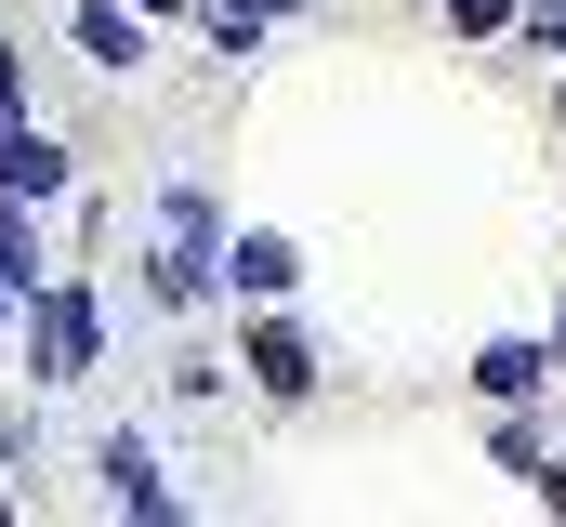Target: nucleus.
Returning a JSON list of instances; mask_svg holds the SVG:
<instances>
[{
	"label": "nucleus",
	"instance_id": "1",
	"mask_svg": "<svg viewBox=\"0 0 566 527\" xmlns=\"http://www.w3.org/2000/svg\"><path fill=\"white\" fill-rule=\"evenodd\" d=\"M211 264H224V290H238V303H277L290 277H303V251H290L277 225H238V238H224Z\"/></svg>",
	"mask_w": 566,
	"mask_h": 527
},
{
	"label": "nucleus",
	"instance_id": "2",
	"mask_svg": "<svg viewBox=\"0 0 566 527\" xmlns=\"http://www.w3.org/2000/svg\"><path fill=\"white\" fill-rule=\"evenodd\" d=\"M0 185H13V198H66V145H53V132H0Z\"/></svg>",
	"mask_w": 566,
	"mask_h": 527
},
{
	"label": "nucleus",
	"instance_id": "3",
	"mask_svg": "<svg viewBox=\"0 0 566 527\" xmlns=\"http://www.w3.org/2000/svg\"><path fill=\"white\" fill-rule=\"evenodd\" d=\"M106 502L119 515H171V475L145 462V435H106Z\"/></svg>",
	"mask_w": 566,
	"mask_h": 527
},
{
	"label": "nucleus",
	"instance_id": "4",
	"mask_svg": "<svg viewBox=\"0 0 566 527\" xmlns=\"http://www.w3.org/2000/svg\"><path fill=\"white\" fill-rule=\"evenodd\" d=\"M80 53L93 66H145V13L133 0H80Z\"/></svg>",
	"mask_w": 566,
	"mask_h": 527
},
{
	"label": "nucleus",
	"instance_id": "5",
	"mask_svg": "<svg viewBox=\"0 0 566 527\" xmlns=\"http://www.w3.org/2000/svg\"><path fill=\"white\" fill-rule=\"evenodd\" d=\"M251 383L277 395V409H290V395H303V383H316V356H303V330H277V317L251 330Z\"/></svg>",
	"mask_w": 566,
	"mask_h": 527
},
{
	"label": "nucleus",
	"instance_id": "6",
	"mask_svg": "<svg viewBox=\"0 0 566 527\" xmlns=\"http://www.w3.org/2000/svg\"><path fill=\"white\" fill-rule=\"evenodd\" d=\"M0 290H13V303L40 290V225H27V198H13V185H0Z\"/></svg>",
	"mask_w": 566,
	"mask_h": 527
},
{
	"label": "nucleus",
	"instance_id": "7",
	"mask_svg": "<svg viewBox=\"0 0 566 527\" xmlns=\"http://www.w3.org/2000/svg\"><path fill=\"white\" fill-rule=\"evenodd\" d=\"M541 370H554L541 343H488V356H474V383L501 395V409H527V395H541Z\"/></svg>",
	"mask_w": 566,
	"mask_h": 527
},
{
	"label": "nucleus",
	"instance_id": "8",
	"mask_svg": "<svg viewBox=\"0 0 566 527\" xmlns=\"http://www.w3.org/2000/svg\"><path fill=\"white\" fill-rule=\"evenodd\" d=\"M514 13H527V40H541V53H566V0H514Z\"/></svg>",
	"mask_w": 566,
	"mask_h": 527
},
{
	"label": "nucleus",
	"instance_id": "9",
	"mask_svg": "<svg viewBox=\"0 0 566 527\" xmlns=\"http://www.w3.org/2000/svg\"><path fill=\"white\" fill-rule=\"evenodd\" d=\"M541 502H554V515H566V475H541Z\"/></svg>",
	"mask_w": 566,
	"mask_h": 527
},
{
	"label": "nucleus",
	"instance_id": "10",
	"mask_svg": "<svg viewBox=\"0 0 566 527\" xmlns=\"http://www.w3.org/2000/svg\"><path fill=\"white\" fill-rule=\"evenodd\" d=\"M238 13H290V0H238Z\"/></svg>",
	"mask_w": 566,
	"mask_h": 527
},
{
	"label": "nucleus",
	"instance_id": "11",
	"mask_svg": "<svg viewBox=\"0 0 566 527\" xmlns=\"http://www.w3.org/2000/svg\"><path fill=\"white\" fill-rule=\"evenodd\" d=\"M133 13H185V0H133Z\"/></svg>",
	"mask_w": 566,
	"mask_h": 527
},
{
	"label": "nucleus",
	"instance_id": "12",
	"mask_svg": "<svg viewBox=\"0 0 566 527\" xmlns=\"http://www.w3.org/2000/svg\"><path fill=\"white\" fill-rule=\"evenodd\" d=\"M554 356H566V303H554Z\"/></svg>",
	"mask_w": 566,
	"mask_h": 527
},
{
	"label": "nucleus",
	"instance_id": "13",
	"mask_svg": "<svg viewBox=\"0 0 566 527\" xmlns=\"http://www.w3.org/2000/svg\"><path fill=\"white\" fill-rule=\"evenodd\" d=\"M0 303H13V290H0Z\"/></svg>",
	"mask_w": 566,
	"mask_h": 527
}]
</instances>
